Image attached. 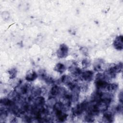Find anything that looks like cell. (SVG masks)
Returning <instances> with one entry per match:
<instances>
[{
	"label": "cell",
	"mask_w": 123,
	"mask_h": 123,
	"mask_svg": "<svg viewBox=\"0 0 123 123\" xmlns=\"http://www.w3.org/2000/svg\"><path fill=\"white\" fill-rule=\"evenodd\" d=\"M118 87V86L117 84H108L106 89L110 93H112L116 91Z\"/></svg>",
	"instance_id": "cell-8"
},
{
	"label": "cell",
	"mask_w": 123,
	"mask_h": 123,
	"mask_svg": "<svg viewBox=\"0 0 123 123\" xmlns=\"http://www.w3.org/2000/svg\"><path fill=\"white\" fill-rule=\"evenodd\" d=\"M37 77V73L33 70H29L26 74L25 79L28 81H33L35 80Z\"/></svg>",
	"instance_id": "cell-6"
},
{
	"label": "cell",
	"mask_w": 123,
	"mask_h": 123,
	"mask_svg": "<svg viewBox=\"0 0 123 123\" xmlns=\"http://www.w3.org/2000/svg\"><path fill=\"white\" fill-rule=\"evenodd\" d=\"M65 69H66V67L63 64L59 63L56 65L54 69L56 72L62 74L65 71Z\"/></svg>",
	"instance_id": "cell-11"
},
{
	"label": "cell",
	"mask_w": 123,
	"mask_h": 123,
	"mask_svg": "<svg viewBox=\"0 0 123 123\" xmlns=\"http://www.w3.org/2000/svg\"><path fill=\"white\" fill-rule=\"evenodd\" d=\"M104 113L103 116V120L104 122L111 123L114 120V115L112 112L108 111H104Z\"/></svg>",
	"instance_id": "cell-4"
},
{
	"label": "cell",
	"mask_w": 123,
	"mask_h": 123,
	"mask_svg": "<svg viewBox=\"0 0 123 123\" xmlns=\"http://www.w3.org/2000/svg\"><path fill=\"white\" fill-rule=\"evenodd\" d=\"M69 70L71 73L75 76H78L81 75L82 74V71L81 69L78 68L75 65H72L69 68Z\"/></svg>",
	"instance_id": "cell-7"
},
{
	"label": "cell",
	"mask_w": 123,
	"mask_h": 123,
	"mask_svg": "<svg viewBox=\"0 0 123 123\" xmlns=\"http://www.w3.org/2000/svg\"><path fill=\"white\" fill-rule=\"evenodd\" d=\"M41 89L38 87H35L32 88L31 90L32 96L33 97H38L39 96L41 93Z\"/></svg>",
	"instance_id": "cell-14"
},
{
	"label": "cell",
	"mask_w": 123,
	"mask_h": 123,
	"mask_svg": "<svg viewBox=\"0 0 123 123\" xmlns=\"http://www.w3.org/2000/svg\"><path fill=\"white\" fill-rule=\"evenodd\" d=\"M89 62L87 61V60H84L82 62V66L84 68H85V67H86L87 66H89Z\"/></svg>",
	"instance_id": "cell-19"
},
{
	"label": "cell",
	"mask_w": 123,
	"mask_h": 123,
	"mask_svg": "<svg viewBox=\"0 0 123 123\" xmlns=\"http://www.w3.org/2000/svg\"><path fill=\"white\" fill-rule=\"evenodd\" d=\"M60 87L58 86H54L51 88L50 90V94L52 98L55 97L60 94Z\"/></svg>",
	"instance_id": "cell-10"
},
{
	"label": "cell",
	"mask_w": 123,
	"mask_h": 123,
	"mask_svg": "<svg viewBox=\"0 0 123 123\" xmlns=\"http://www.w3.org/2000/svg\"><path fill=\"white\" fill-rule=\"evenodd\" d=\"M16 70L15 68H12L11 69L10 71H9V74H10V78L12 79L15 78L16 75Z\"/></svg>",
	"instance_id": "cell-16"
},
{
	"label": "cell",
	"mask_w": 123,
	"mask_h": 123,
	"mask_svg": "<svg viewBox=\"0 0 123 123\" xmlns=\"http://www.w3.org/2000/svg\"><path fill=\"white\" fill-rule=\"evenodd\" d=\"M119 101L121 103H123V92L121 91L119 95Z\"/></svg>",
	"instance_id": "cell-20"
},
{
	"label": "cell",
	"mask_w": 123,
	"mask_h": 123,
	"mask_svg": "<svg viewBox=\"0 0 123 123\" xmlns=\"http://www.w3.org/2000/svg\"><path fill=\"white\" fill-rule=\"evenodd\" d=\"M68 53V48L65 44L60 45L59 49L57 51V56L59 58H63L66 57Z\"/></svg>",
	"instance_id": "cell-2"
},
{
	"label": "cell",
	"mask_w": 123,
	"mask_h": 123,
	"mask_svg": "<svg viewBox=\"0 0 123 123\" xmlns=\"http://www.w3.org/2000/svg\"><path fill=\"white\" fill-rule=\"evenodd\" d=\"M115 111L116 112H118L119 113H122L123 112V105L122 103H120V104L118 105L115 108Z\"/></svg>",
	"instance_id": "cell-18"
},
{
	"label": "cell",
	"mask_w": 123,
	"mask_h": 123,
	"mask_svg": "<svg viewBox=\"0 0 123 123\" xmlns=\"http://www.w3.org/2000/svg\"><path fill=\"white\" fill-rule=\"evenodd\" d=\"M81 78L86 81H90L92 80L93 77V73L91 71H86L82 73Z\"/></svg>",
	"instance_id": "cell-5"
},
{
	"label": "cell",
	"mask_w": 123,
	"mask_h": 123,
	"mask_svg": "<svg viewBox=\"0 0 123 123\" xmlns=\"http://www.w3.org/2000/svg\"><path fill=\"white\" fill-rule=\"evenodd\" d=\"M35 105L37 107H41L43 106L45 103V99L43 97L38 96L37 98H36L35 100Z\"/></svg>",
	"instance_id": "cell-9"
},
{
	"label": "cell",
	"mask_w": 123,
	"mask_h": 123,
	"mask_svg": "<svg viewBox=\"0 0 123 123\" xmlns=\"http://www.w3.org/2000/svg\"><path fill=\"white\" fill-rule=\"evenodd\" d=\"M94 68L95 71H100L102 70V63L100 62H96L94 65Z\"/></svg>",
	"instance_id": "cell-15"
},
{
	"label": "cell",
	"mask_w": 123,
	"mask_h": 123,
	"mask_svg": "<svg viewBox=\"0 0 123 123\" xmlns=\"http://www.w3.org/2000/svg\"><path fill=\"white\" fill-rule=\"evenodd\" d=\"M29 86L28 84H25L23 85L22 86H20L19 87V94H25L27 93V92L29 90Z\"/></svg>",
	"instance_id": "cell-12"
},
{
	"label": "cell",
	"mask_w": 123,
	"mask_h": 123,
	"mask_svg": "<svg viewBox=\"0 0 123 123\" xmlns=\"http://www.w3.org/2000/svg\"><path fill=\"white\" fill-rule=\"evenodd\" d=\"M85 120L87 122H93L94 120V116L90 114L87 113L85 117Z\"/></svg>",
	"instance_id": "cell-17"
},
{
	"label": "cell",
	"mask_w": 123,
	"mask_h": 123,
	"mask_svg": "<svg viewBox=\"0 0 123 123\" xmlns=\"http://www.w3.org/2000/svg\"><path fill=\"white\" fill-rule=\"evenodd\" d=\"M123 36H119L117 37L113 43V46L115 49L117 50H122L123 49Z\"/></svg>",
	"instance_id": "cell-3"
},
{
	"label": "cell",
	"mask_w": 123,
	"mask_h": 123,
	"mask_svg": "<svg viewBox=\"0 0 123 123\" xmlns=\"http://www.w3.org/2000/svg\"><path fill=\"white\" fill-rule=\"evenodd\" d=\"M88 103L84 101L76 106L73 109V113L74 116H78L81 115L85 111H86Z\"/></svg>",
	"instance_id": "cell-1"
},
{
	"label": "cell",
	"mask_w": 123,
	"mask_h": 123,
	"mask_svg": "<svg viewBox=\"0 0 123 123\" xmlns=\"http://www.w3.org/2000/svg\"><path fill=\"white\" fill-rule=\"evenodd\" d=\"M61 82L66 84L67 86L70 83L74 82L72 78L68 75H63L61 78Z\"/></svg>",
	"instance_id": "cell-13"
}]
</instances>
